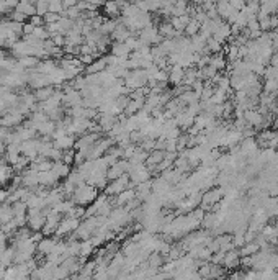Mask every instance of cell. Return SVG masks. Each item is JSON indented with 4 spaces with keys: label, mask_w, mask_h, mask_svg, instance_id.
Instances as JSON below:
<instances>
[{
    "label": "cell",
    "mask_w": 278,
    "mask_h": 280,
    "mask_svg": "<svg viewBox=\"0 0 278 280\" xmlns=\"http://www.w3.org/2000/svg\"><path fill=\"white\" fill-rule=\"evenodd\" d=\"M131 35H133V33L129 31V28L126 26L121 20H118L115 30L111 31L110 36H111V41H126Z\"/></svg>",
    "instance_id": "cell-13"
},
{
    "label": "cell",
    "mask_w": 278,
    "mask_h": 280,
    "mask_svg": "<svg viewBox=\"0 0 278 280\" xmlns=\"http://www.w3.org/2000/svg\"><path fill=\"white\" fill-rule=\"evenodd\" d=\"M8 194H10V190H8V189H2V187H0V205L5 203L7 200H8Z\"/></svg>",
    "instance_id": "cell-32"
},
{
    "label": "cell",
    "mask_w": 278,
    "mask_h": 280,
    "mask_svg": "<svg viewBox=\"0 0 278 280\" xmlns=\"http://www.w3.org/2000/svg\"><path fill=\"white\" fill-rule=\"evenodd\" d=\"M56 92L54 86H46V87H41V88H36L35 90V97H36V102H44L48 100L51 95Z\"/></svg>",
    "instance_id": "cell-23"
},
{
    "label": "cell",
    "mask_w": 278,
    "mask_h": 280,
    "mask_svg": "<svg viewBox=\"0 0 278 280\" xmlns=\"http://www.w3.org/2000/svg\"><path fill=\"white\" fill-rule=\"evenodd\" d=\"M97 120H98L97 123H98V128H100V131H103V133H110V131H111V128L115 127L118 121H120V116L111 115V113H100V111H98Z\"/></svg>",
    "instance_id": "cell-9"
},
{
    "label": "cell",
    "mask_w": 278,
    "mask_h": 280,
    "mask_svg": "<svg viewBox=\"0 0 278 280\" xmlns=\"http://www.w3.org/2000/svg\"><path fill=\"white\" fill-rule=\"evenodd\" d=\"M138 38L141 40V43H143V44L154 46V44H157L159 41H161L162 35L159 33V28L154 26L152 23H150V25H148L146 28H143V30L138 31Z\"/></svg>",
    "instance_id": "cell-5"
},
{
    "label": "cell",
    "mask_w": 278,
    "mask_h": 280,
    "mask_svg": "<svg viewBox=\"0 0 278 280\" xmlns=\"http://www.w3.org/2000/svg\"><path fill=\"white\" fill-rule=\"evenodd\" d=\"M183 77H185V72H183V69L180 66H173L171 71H169V81H171L173 86H178Z\"/></svg>",
    "instance_id": "cell-26"
},
{
    "label": "cell",
    "mask_w": 278,
    "mask_h": 280,
    "mask_svg": "<svg viewBox=\"0 0 278 280\" xmlns=\"http://www.w3.org/2000/svg\"><path fill=\"white\" fill-rule=\"evenodd\" d=\"M17 61L23 69H26V71L35 69L38 64H40V58H36V56H23V58L17 59Z\"/></svg>",
    "instance_id": "cell-24"
},
{
    "label": "cell",
    "mask_w": 278,
    "mask_h": 280,
    "mask_svg": "<svg viewBox=\"0 0 278 280\" xmlns=\"http://www.w3.org/2000/svg\"><path fill=\"white\" fill-rule=\"evenodd\" d=\"M125 3L118 2V0H105V3L102 5L103 8V15L107 18H120L121 10H123Z\"/></svg>",
    "instance_id": "cell-11"
},
{
    "label": "cell",
    "mask_w": 278,
    "mask_h": 280,
    "mask_svg": "<svg viewBox=\"0 0 278 280\" xmlns=\"http://www.w3.org/2000/svg\"><path fill=\"white\" fill-rule=\"evenodd\" d=\"M0 141L5 143V144H10L13 141V131L12 128L8 127H0Z\"/></svg>",
    "instance_id": "cell-28"
},
{
    "label": "cell",
    "mask_w": 278,
    "mask_h": 280,
    "mask_svg": "<svg viewBox=\"0 0 278 280\" xmlns=\"http://www.w3.org/2000/svg\"><path fill=\"white\" fill-rule=\"evenodd\" d=\"M49 12V2L48 0H36V13L44 17Z\"/></svg>",
    "instance_id": "cell-29"
},
{
    "label": "cell",
    "mask_w": 278,
    "mask_h": 280,
    "mask_svg": "<svg viewBox=\"0 0 278 280\" xmlns=\"http://www.w3.org/2000/svg\"><path fill=\"white\" fill-rule=\"evenodd\" d=\"M148 74H146V69H131L128 72V76L123 79L125 87L128 90H134V88H141L144 86H148Z\"/></svg>",
    "instance_id": "cell-2"
},
{
    "label": "cell",
    "mask_w": 278,
    "mask_h": 280,
    "mask_svg": "<svg viewBox=\"0 0 278 280\" xmlns=\"http://www.w3.org/2000/svg\"><path fill=\"white\" fill-rule=\"evenodd\" d=\"M17 10H20L21 13L30 18L36 13V0H20L17 5Z\"/></svg>",
    "instance_id": "cell-22"
},
{
    "label": "cell",
    "mask_w": 278,
    "mask_h": 280,
    "mask_svg": "<svg viewBox=\"0 0 278 280\" xmlns=\"http://www.w3.org/2000/svg\"><path fill=\"white\" fill-rule=\"evenodd\" d=\"M13 175H15V171H13L12 164H7L5 161H0V185L5 187L12 182Z\"/></svg>",
    "instance_id": "cell-15"
},
{
    "label": "cell",
    "mask_w": 278,
    "mask_h": 280,
    "mask_svg": "<svg viewBox=\"0 0 278 280\" xmlns=\"http://www.w3.org/2000/svg\"><path fill=\"white\" fill-rule=\"evenodd\" d=\"M15 216V212H13V205L12 203H2L0 205V225H5L10 220H13Z\"/></svg>",
    "instance_id": "cell-21"
},
{
    "label": "cell",
    "mask_w": 278,
    "mask_h": 280,
    "mask_svg": "<svg viewBox=\"0 0 278 280\" xmlns=\"http://www.w3.org/2000/svg\"><path fill=\"white\" fill-rule=\"evenodd\" d=\"M61 182V177L53 169L40 172V185L44 187H56Z\"/></svg>",
    "instance_id": "cell-16"
},
{
    "label": "cell",
    "mask_w": 278,
    "mask_h": 280,
    "mask_svg": "<svg viewBox=\"0 0 278 280\" xmlns=\"http://www.w3.org/2000/svg\"><path fill=\"white\" fill-rule=\"evenodd\" d=\"M0 187H2V185H0Z\"/></svg>",
    "instance_id": "cell-33"
},
{
    "label": "cell",
    "mask_w": 278,
    "mask_h": 280,
    "mask_svg": "<svg viewBox=\"0 0 278 280\" xmlns=\"http://www.w3.org/2000/svg\"><path fill=\"white\" fill-rule=\"evenodd\" d=\"M108 67V63H107V56H98V58L93 59V63H90L88 66L86 67V72L87 74H98L102 71H105Z\"/></svg>",
    "instance_id": "cell-19"
},
{
    "label": "cell",
    "mask_w": 278,
    "mask_h": 280,
    "mask_svg": "<svg viewBox=\"0 0 278 280\" xmlns=\"http://www.w3.org/2000/svg\"><path fill=\"white\" fill-rule=\"evenodd\" d=\"M31 23V25H35V26H41V25H44V17H41V15H38V13H35L33 17H30V20H28Z\"/></svg>",
    "instance_id": "cell-31"
},
{
    "label": "cell",
    "mask_w": 278,
    "mask_h": 280,
    "mask_svg": "<svg viewBox=\"0 0 278 280\" xmlns=\"http://www.w3.org/2000/svg\"><path fill=\"white\" fill-rule=\"evenodd\" d=\"M110 53L116 58H129L131 49L128 48V44L125 41H111L110 46Z\"/></svg>",
    "instance_id": "cell-17"
},
{
    "label": "cell",
    "mask_w": 278,
    "mask_h": 280,
    "mask_svg": "<svg viewBox=\"0 0 278 280\" xmlns=\"http://www.w3.org/2000/svg\"><path fill=\"white\" fill-rule=\"evenodd\" d=\"M129 180L133 185L143 184V182L150 180V169L146 164H138V166H131L129 167Z\"/></svg>",
    "instance_id": "cell-7"
},
{
    "label": "cell",
    "mask_w": 278,
    "mask_h": 280,
    "mask_svg": "<svg viewBox=\"0 0 278 280\" xmlns=\"http://www.w3.org/2000/svg\"><path fill=\"white\" fill-rule=\"evenodd\" d=\"M98 139H100V131H87L79 136V139H75L74 143V149L75 151H88L93 144H95Z\"/></svg>",
    "instance_id": "cell-6"
},
{
    "label": "cell",
    "mask_w": 278,
    "mask_h": 280,
    "mask_svg": "<svg viewBox=\"0 0 278 280\" xmlns=\"http://www.w3.org/2000/svg\"><path fill=\"white\" fill-rule=\"evenodd\" d=\"M53 171L61 177V180H64L65 177H67L70 174V166L69 164H65V162L63 161H54V164H53Z\"/></svg>",
    "instance_id": "cell-25"
},
{
    "label": "cell",
    "mask_w": 278,
    "mask_h": 280,
    "mask_svg": "<svg viewBox=\"0 0 278 280\" xmlns=\"http://www.w3.org/2000/svg\"><path fill=\"white\" fill-rule=\"evenodd\" d=\"M164 157H166V151H162V149H152L149 154H148V157H146V162L144 164L149 167L150 172L154 171V167L161 162Z\"/></svg>",
    "instance_id": "cell-18"
},
{
    "label": "cell",
    "mask_w": 278,
    "mask_h": 280,
    "mask_svg": "<svg viewBox=\"0 0 278 280\" xmlns=\"http://www.w3.org/2000/svg\"><path fill=\"white\" fill-rule=\"evenodd\" d=\"M40 148H41V139L38 138L28 139V141L21 143V154L26 156L30 161H33L35 157L40 156Z\"/></svg>",
    "instance_id": "cell-8"
},
{
    "label": "cell",
    "mask_w": 278,
    "mask_h": 280,
    "mask_svg": "<svg viewBox=\"0 0 278 280\" xmlns=\"http://www.w3.org/2000/svg\"><path fill=\"white\" fill-rule=\"evenodd\" d=\"M21 174V185L28 187V189H35L36 185H40V172L35 171L33 167H26L25 171L20 172Z\"/></svg>",
    "instance_id": "cell-10"
},
{
    "label": "cell",
    "mask_w": 278,
    "mask_h": 280,
    "mask_svg": "<svg viewBox=\"0 0 278 280\" xmlns=\"http://www.w3.org/2000/svg\"><path fill=\"white\" fill-rule=\"evenodd\" d=\"M26 15L25 13H21L20 10H12L10 13H8V20H12V22H18V23H26Z\"/></svg>",
    "instance_id": "cell-30"
},
{
    "label": "cell",
    "mask_w": 278,
    "mask_h": 280,
    "mask_svg": "<svg viewBox=\"0 0 278 280\" xmlns=\"http://www.w3.org/2000/svg\"><path fill=\"white\" fill-rule=\"evenodd\" d=\"M59 237L53 236H43V239L36 242V253L38 254H43V256H48L51 251L54 249L56 244H58Z\"/></svg>",
    "instance_id": "cell-12"
},
{
    "label": "cell",
    "mask_w": 278,
    "mask_h": 280,
    "mask_svg": "<svg viewBox=\"0 0 278 280\" xmlns=\"http://www.w3.org/2000/svg\"><path fill=\"white\" fill-rule=\"evenodd\" d=\"M98 189L97 187H93L90 184H87V182H84V184L77 185L74 189V194H72V198L75 205H82V207H87V205H90L93 200L98 197Z\"/></svg>",
    "instance_id": "cell-1"
},
{
    "label": "cell",
    "mask_w": 278,
    "mask_h": 280,
    "mask_svg": "<svg viewBox=\"0 0 278 280\" xmlns=\"http://www.w3.org/2000/svg\"><path fill=\"white\" fill-rule=\"evenodd\" d=\"M82 220L79 218H72V216H63L58 225V230H56L54 236L56 237H69L72 233L77 230V226L81 225Z\"/></svg>",
    "instance_id": "cell-3"
},
{
    "label": "cell",
    "mask_w": 278,
    "mask_h": 280,
    "mask_svg": "<svg viewBox=\"0 0 278 280\" xmlns=\"http://www.w3.org/2000/svg\"><path fill=\"white\" fill-rule=\"evenodd\" d=\"M129 185H131L129 175L125 174V175L118 177V179H113V180L108 182V185L103 189V192H105L108 197H116L118 194H121L123 190H126Z\"/></svg>",
    "instance_id": "cell-4"
},
{
    "label": "cell",
    "mask_w": 278,
    "mask_h": 280,
    "mask_svg": "<svg viewBox=\"0 0 278 280\" xmlns=\"http://www.w3.org/2000/svg\"><path fill=\"white\" fill-rule=\"evenodd\" d=\"M95 249H97V247L93 246L90 237H88V239H82L81 241V251H79V258H82L84 260L90 259L92 256L95 254Z\"/></svg>",
    "instance_id": "cell-20"
},
{
    "label": "cell",
    "mask_w": 278,
    "mask_h": 280,
    "mask_svg": "<svg viewBox=\"0 0 278 280\" xmlns=\"http://www.w3.org/2000/svg\"><path fill=\"white\" fill-rule=\"evenodd\" d=\"M134 197H136V189H134V185L131 184L126 190H123L121 194H118L115 197V202H111V203L115 205V207H125V205L131 202Z\"/></svg>",
    "instance_id": "cell-14"
},
{
    "label": "cell",
    "mask_w": 278,
    "mask_h": 280,
    "mask_svg": "<svg viewBox=\"0 0 278 280\" xmlns=\"http://www.w3.org/2000/svg\"><path fill=\"white\" fill-rule=\"evenodd\" d=\"M144 108V100H133L131 99L129 100V104L126 105V108L123 113L126 116H129V115H134V113H138L139 110H143Z\"/></svg>",
    "instance_id": "cell-27"
}]
</instances>
